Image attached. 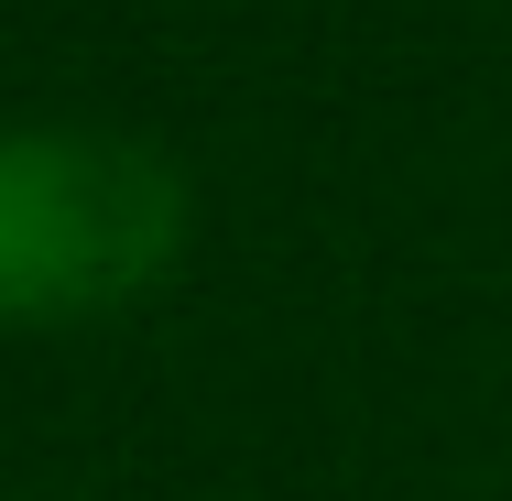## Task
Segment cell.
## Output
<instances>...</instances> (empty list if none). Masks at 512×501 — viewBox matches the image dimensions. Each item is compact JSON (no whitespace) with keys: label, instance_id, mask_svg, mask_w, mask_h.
<instances>
[{"label":"cell","instance_id":"6da1fadb","mask_svg":"<svg viewBox=\"0 0 512 501\" xmlns=\"http://www.w3.org/2000/svg\"><path fill=\"white\" fill-rule=\"evenodd\" d=\"M186 251V175L131 142V131H77V120H22L0 131V316L55 327L142 295Z\"/></svg>","mask_w":512,"mask_h":501}]
</instances>
